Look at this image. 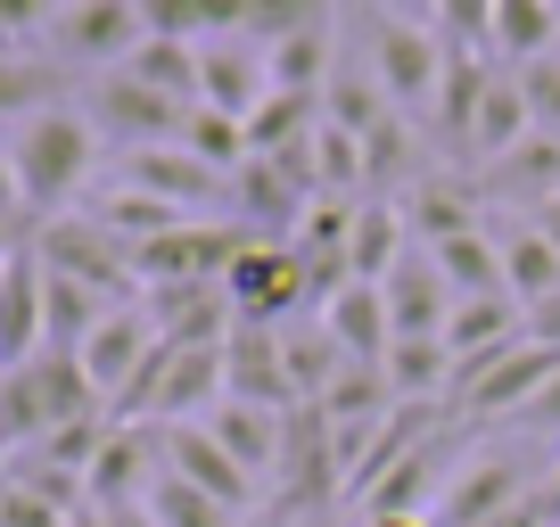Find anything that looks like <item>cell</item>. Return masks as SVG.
Returning a JSON list of instances; mask_svg holds the SVG:
<instances>
[{"label": "cell", "mask_w": 560, "mask_h": 527, "mask_svg": "<svg viewBox=\"0 0 560 527\" xmlns=\"http://www.w3.org/2000/svg\"><path fill=\"white\" fill-rule=\"evenodd\" d=\"M149 42V25H140V9L132 0H58V17H50V34H42V58L50 67H67V74H116V67H132V50Z\"/></svg>", "instance_id": "obj_2"}, {"label": "cell", "mask_w": 560, "mask_h": 527, "mask_svg": "<svg viewBox=\"0 0 560 527\" xmlns=\"http://www.w3.org/2000/svg\"><path fill=\"white\" fill-rule=\"evenodd\" d=\"M132 9L149 25V42H190V50L231 42L247 25V0H132Z\"/></svg>", "instance_id": "obj_22"}, {"label": "cell", "mask_w": 560, "mask_h": 527, "mask_svg": "<svg viewBox=\"0 0 560 527\" xmlns=\"http://www.w3.org/2000/svg\"><path fill=\"white\" fill-rule=\"evenodd\" d=\"M487 25L494 0H438V42H454V50H487Z\"/></svg>", "instance_id": "obj_39"}, {"label": "cell", "mask_w": 560, "mask_h": 527, "mask_svg": "<svg viewBox=\"0 0 560 527\" xmlns=\"http://www.w3.org/2000/svg\"><path fill=\"white\" fill-rule=\"evenodd\" d=\"M380 17H404V25H429V17H438V0H380Z\"/></svg>", "instance_id": "obj_43"}, {"label": "cell", "mask_w": 560, "mask_h": 527, "mask_svg": "<svg viewBox=\"0 0 560 527\" xmlns=\"http://www.w3.org/2000/svg\"><path fill=\"white\" fill-rule=\"evenodd\" d=\"M165 338H158V321L140 314V305H116V314L100 321V330L83 338V354L74 363L91 371V387H100V405H124V387L149 371V354H158Z\"/></svg>", "instance_id": "obj_11"}, {"label": "cell", "mask_w": 560, "mask_h": 527, "mask_svg": "<svg viewBox=\"0 0 560 527\" xmlns=\"http://www.w3.org/2000/svg\"><path fill=\"white\" fill-rule=\"evenodd\" d=\"M536 132V116H527V91H520V74H503L494 67V91H487V107H478V132H470V165L487 174L494 157H511V149Z\"/></svg>", "instance_id": "obj_29"}, {"label": "cell", "mask_w": 560, "mask_h": 527, "mask_svg": "<svg viewBox=\"0 0 560 527\" xmlns=\"http://www.w3.org/2000/svg\"><path fill=\"white\" fill-rule=\"evenodd\" d=\"M58 17V0H0V50H25V42H42Z\"/></svg>", "instance_id": "obj_40"}, {"label": "cell", "mask_w": 560, "mask_h": 527, "mask_svg": "<svg viewBox=\"0 0 560 527\" xmlns=\"http://www.w3.org/2000/svg\"><path fill=\"white\" fill-rule=\"evenodd\" d=\"M560 50V9L552 0H494V25H487V58L503 74L536 67V58Z\"/></svg>", "instance_id": "obj_20"}, {"label": "cell", "mask_w": 560, "mask_h": 527, "mask_svg": "<svg viewBox=\"0 0 560 527\" xmlns=\"http://www.w3.org/2000/svg\"><path fill=\"white\" fill-rule=\"evenodd\" d=\"M380 297H387V330L396 338H445V321H454V289H445V272L429 264V247H412V256L387 272Z\"/></svg>", "instance_id": "obj_15"}, {"label": "cell", "mask_w": 560, "mask_h": 527, "mask_svg": "<svg viewBox=\"0 0 560 527\" xmlns=\"http://www.w3.org/2000/svg\"><path fill=\"white\" fill-rule=\"evenodd\" d=\"M503 289H511L520 305H536V297H552V289H560V256H552L527 223L503 231Z\"/></svg>", "instance_id": "obj_34"}, {"label": "cell", "mask_w": 560, "mask_h": 527, "mask_svg": "<svg viewBox=\"0 0 560 527\" xmlns=\"http://www.w3.org/2000/svg\"><path fill=\"white\" fill-rule=\"evenodd\" d=\"M264 91H272V74H264V50L256 42H207L198 50V107H214V116H231V124H247L264 107Z\"/></svg>", "instance_id": "obj_14"}, {"label": "cell", "mask_w": 560, "mask_h": 527, "mask_svg": "<svg viewBox=\"0 0 560 527\" xmlns=\"http://www.w3.org/2000/svg\"><path fill=\"white\" fill-rule=\"evenodd\" d=\"M520 91H527V116H536L544 141H560V50L536 58V67H520Z\"/></svg>", "instance_id": "obj_37"}, {"label": "cell", "mask_w": 560, "mask_h": 527, "mask_svg": "<svg viewBox=\"0 0 560 527\" xmlns=\"http://www.w3.org/2000/svg\"><path fill=\"white\" fill-rule=\"evenodd\" d=\"M116 181H124V190H140V198H158V207H174V214H190V223H207V214L231 198V181L214 174V165H198L182 141H174V149H140V157H124Z\"/></svg>", "instance_id": "obj_9"}, {"label": "cell", "mask_w": 560, "mask_h": 527, "mask_svg": "<svg viewBox=\"0 0 560 527\" xmlns=\"http://www.w3.org/2000/svg\"><path fill=\"white\" fill-rule=\"evenodd\" d=\"M404 239H412V231H404V207H387V198H363V207H354V239H347V272L380 289L387 272L412 256Z\"/></svg>", "instance_id": "obj_26"}, {"label": "cell", "mask_w": 560, "mask_h": 527, "mask_svg": "<svg viewBox=\"0 0 560 527\" xmlns=\"http://www.w3.org/2000/svg\"><path fill=\"white\" fill-rule=\"evenodd\" d=\"M347 487V454H338V429L322 405H298L289 412V437H280V511L298 519V511L330 503Z\"/></svg>", "instance_id": "obj_7"}, {"label": "cell", "mask_w": 560, "mask_h": 527, "mask_svg": "<svg viewBox=\"0 0 560 527\" xmlns=\"http://www.w3.org/2000/svg\"><path fill=\"white\" fill-rule=\"evenodd\" d=\"M223 396L231 405H264V412H298V387H289V363H280V330L231 321V338H223Z\"/></svg>", "instance_id": "obj_10"}, {"label": "cell", "mask_w": 560, "mask_h": 527, "mask_svg": "<svg viewBox=\"0 0 560 527\" xmlns=\"http://www.w3.org/2000/svg\"><path fill=\"white\" fill-rule=\"evenodd\" d=\"M552 379H560V354L536 347V338H520V347L494 354V363L454 371V396H445V405H454L462 421H503V412H536V396Z\"/></svg>", "instance_id": "obj_6"}, {"label": "cell", "mask_w": 560, "mask_h": 527, "mask_svg": "<svg viewBox=\"0 0 560 527\" xmlns=\"http://www.w3.org/2000/svg\"><path fill=\"white\" fill-rule=\"evenodd\" d=\"M280 363H289L298 405H322V396H330V379L347 371V354H338V338L322 330L314 314H298V321H280Z\"/></svg>", "instance_id": "obj_27"}, {"label": "cell", "mask_w": 560, "mask_h": 527, "mask_svg": "<svg viewBox=\"0 0 560 527\" xmlns=\"http://www.w3.org/2000/svg\"><path fill=\"white\" fill-rule=\"evenodd\" d=\"M371 83L387 91V107H420L438 99L445 83V42L429 25H404V17H371Z\"/></svg>", "instance_id": "obj_8"}, {"label": "cell", "mask_w": 560, "mask_h": 527, "mask_svg": "<svg viewBox=\"0 0 560 527\" xmlns=\"http://www.w3.org/2000/svg\"><path fill=\"white\" fill-rule=\"evenodd\" d=\"M124 74L149 83V91H165L174 107H198V50H190V42H140Z\"/></svg>", "instance_id": "obj_31"}, {"label": "cell", "mask_w": 560, "mask_h": 527, "mask_svg": "<svg viewBox=\"0 0 560 527\" xmlns=\"http://www.w3.org/2000/svg\"><path fill=\"white\" fill-rule=\"evenodd\" d=\"M314 321L338 338V354H347V363H387V347H396V330H387V297H380L371 281H347Z\"/></svg>", "instance_id": "obj_19"}, {"label": "cell", "mask_w": 560, "mask_h": 527, "mask_svg": "<svg viewBox=\"0 0 560 527\" xmlns=\"http://www.w3.org/2000/svg\"><path fill=\"white\" fill-rule=\"evenodd\" d=\"M478 198H520L527 214L544 207V198H560V141H544V132H527L511 157H494L487 174H478Z\"/></svg>", "instance_id": "obj_24"}, {"label": "cell", "mask_w": 560, "mask_h": 527, "mask_svg": "<svg viewBox=\"0 0 560 527\" xmlns=\"http://www.w3.org/2000/svg\"><path fill=\"white\" fill-rule=\"evenodd\" d=\"M42 354V256L34 239L0 264V371H25Z\"/></svg>", "instance_id": "obj_17"}, {"label": "cell", "mask_w": 560, "mask_h": 527, "mask_svg": "<svg viewBox=\"0 0 560 527\" xmlns=\"http://www.w3.org/2000/svg\"><path fill=\"white\" fill-rule=\"evenodd\" d=\"M520 314H527V338L560 354V289H552V297H536V305H520Z\"/></svg>", "instance_id": "obj_41"}, {"label": "cell", "mask_w": 560, "mask_h": 527, "mask_svg": "<svg viewBox=\"0 0 560 527\" xmlns=\"http://www.w3.org/2000/svg\"><path fill=\"white\" fill-rule=\"evenodd\" d=\"M83 116H91V132L100 141H116L124 157H140V149H174L182 132H190V116L198 107H174L165 91H149V83H132V74H100V83L83 91Z\"/></svg>", "instance_id": "obj_4"}, {"label": "cell", "mask_w": 560, "mask_h": 527, "mask_svg": "<svg viewBox=\"0 0 560 527\" xmlns=\"http://www.w3.org/2000/svg\"><path fill=\"white\" fill-rule=\"evenodd\" d=\"M240 527H298V519H289V511H280V503H264V511H247Z\"/></svg>", "instance_id": "obj_47"}, {"label": "cell", "mask_w": 560, "mask_h": 527, "mask_svg": "<svg viewBox=\"0 0 560 527\" xmlns=\"http://www.w3.org/2000/svg\"><path fill=\"white\" fill-rule=\"evenodd\" d=\"M0 214H18V223H25V198H18V174H9V157H0Z\"/></svg>", "instance_id": "obj_46"}, {"label": "cell", "mask_w": 560, "mask_h": 527, "mask_svg": "<svg viewBox=\"0 0 560 527\" xmlns=\"http://www.w3.org/2000/svg\"><path fill=\"white\" fill-rule=\"evenodd\" d=\"M34 256L50 264V272H67V281L100 289L107 305H140L132 239H116L100 214H58V223H42V231H34Z\"/></svg>", "instance_id": "obj_3"}, {"label": "cell", "mask_w": 560, "mask_h": 527, "mask_svg": "<svg viewBox=\"0 0 560 527\" xmlns=\"http://www.w3.org/2000/svg\"><path fill=\"white\" fill-rule=\"evenodd\" d=\"M487 91H494V58L487 50H454V42H445V83H438V99H429V132H438L454 157H470V132H478Z\"/></svg>", "instance_id": "obj_16"}, {"label": "cell", "mask_w": 560, "mask_h": 527, "mask_svg": "<svg viewBox=\"0 0 560 527\" xmlns=\"http://www.w3.org/2000/svg\"><path fill=\"white\" fill-rule=\"evenodd\" d=\"M58 91H67V67L25 58V50H0V116H25V124H34L42 107H58Z\"/></svg>", "instance_id": "obj_30"}, {"label": "cell", "mask_w": 560, "mask_h": 527, "mask_svg": "<svg viewBox=\"0 0 560 527\" xmlns=\"http://www.w3.org/2000/svg\"><path fill=\"white\" fill-rule=\"evenodd\" d=\"M264 74H272V91H305V99H322V91H330V34L272 42V50H264Z\"/></svg>", "instance_id": "obj_33"}, {"label": "cell", "mask_w": 560, "mask_h": 527, "mask_svg": "<svg viewBox=\"0 0 560 527\" xmlns=\"http://www.w3.org/2000/svg\"><path fill=\"white\" fill-rule=\"evenodd\" d=\"M404 207V231H412L420 247H438V239H462V231H478V190H462V181L445 174H420L412 190L396 198Z\"/></svg>", "instance_id": "obj_25"}, {"label": "cell", "mask_w": 560, "mask_h": 527, "mask_svg": "<svg viewBox=\"0 0 560 527\" xmlns=\"http://www.w3.org/2000/svg\"><path fill=\"white\" fill-rule=\"evenodd\" d=\"M182 149H190L198 165H214V174H240L247 165V124H231V116H214V107H198L190 116V132H182Z\"/></svg>", "instance_id": "obj_36"}, {"label": "cell", "mask_w": 560, "mask_h": 527, "mask_svg": "<svg viewBox=\"0 0 560 527\" xmlns=\"http://www.w3.org/2000/svg\"><path fill=\"white\" fill-rule=\"evenodd\" d=\"M214 445H223L231 461H240L247 478H272L280 470V437H289V412H264V405H214Z\"/></svg>", "instance_id": "obj_23"}, {"label": "cell", "mask_w": 560, "mask_h": 527, "mask_svg": "<svg viewBox=\"0 0 560 527\" xmlns=\"http://www.w3.org/2000/svg\"><path fill=\"white\" fill-rule=\"evenodd\" d=\"M520 494H527V470L511 454H487V461H470V470L445 478L429 527H487V519H503V511H520Z\"/></svg>", "instance_id": "obj_13"}, {"label": "cell", "mask_w": 560, "mask_h": 527, "mask_svg": "<svg viewBox=\"0 0 560 527\" xmlns=\"http://www.w3.org/2000/svg\"><path fill=\"white\" fill-rule=\"evenodd\" d=\"M429 264L445 272V289H454V297H511V289H503V239H494V231L438 239V247H429Z\"/></svg>", "instance_id": "obj_28"}, {"label": "cell", "mask_w": 560, "mask_h": 527, "mask_svg": "<svg viewBox=\"0 0 560 527\" xmlns=\"http://www.w3.org/2000/svg\"><path fill=\"white\" fill-rule=\"evenodd\" d=\"M158 445H165V470H174V478H190L198 494H214L223 511H240V519H247V503H256V478H247L240 461L214 445V429H207V421L158 429Z\"/></svg>", "instance_id": "obj_12"}, {"label": "cell", "mask_w": 560, "mask_h": 527, "mask_svg": "<svg viewBox=\"0 0 560 527\" xmlns=\"http://www.w3.org/2000/svg\"><path fill=\"white\" fill-rule=\"evenodd\" d=\"M371 527H429V519H371Z\"/></svg>", "instance_id": "obj_48"}, {"label": "cell", "mask_w": 560, "mask_h": 527, "mask_svg": "<svg viewBox=\"0 0 560 527\" xmlns=\"http://www.w3.org/2000/svg\"><path fill=\"white\" fill-rule=\"evenodd\" d=\"M9 174H18L25 214H50L58 223V214L91 190V174H100V132H91V116L83 107H42L34 124H18Z\"/></svg>", "instance_id": "obj_1"}, {"label": "cell", "mask_w": 560, "mask_h": 527, "mask_svg": "<svg viewBox=\"0 0 560 527\" xmlns=\"http://www.w3.org/2000/svg\"><path fill=\"white\" fill-rule=\"evenodd\" d=\"M552 9H560V0H552Z\"/></svg>", "instance_id": "obj_49"}, {"label": "cell", "mask_w": 560, "mask_h": 527, "mask_svg": "<svg viewBox=\"0 0 560 527\" xmlns=\"http://www.w3.org/2000/svg\"><path fill=\"white\" fill-rule=\"evenodd\" d=\"M527 421H536V429H560V379L536 396V412H527Z\"/></svg>", "instance_id": "obj_45"}, {"label": "cell", "mask_w": 560, "mask_h": 527, "mask_svg": "<svg viewBox=\"0 0 560 527\" xmlns=\"http://www.w3.org/2000/svg\"><path fill=\"white\" fill-rule=\"evenodd\" d=\"M445 461H454V429H438V437H420L412 454L396 461V470L371 487V519H429L438 511V478H445Z\"/></svg>", "instance_id": "obj_18"}, {"label": "cell", "mask_w": 560, "mask_h": 527, "mask_svg": "<svg viewBox=\"0 0 560 527\" xmlns=\"http://www.w3.org/2000/svg\"><path fill=\"white\" fill-rule=\"evenodd\" d=\"M107 314H116V305H107L100 289H83V281H67V272L42 264V354H83V338L100 330Z\"/></svg>", "instance_id": "obj_21"}, {"label": "cell", "mask_w": 560, "mask_h": 527, "mask_svg": "<svg viewBox=\"0 0 560 527\" xmlns=\"http://www.w3.org/2000/svg\"><path fill=\"white\" fill-rule=\"evenodd\" d=\"M149 519H158V527H240V511H223L214 494H198L190 478L158 470V487H149Z\"/></svg>", "instance_id": "obj_35"}, {"label": "cell", "mask_w": 560, "mask_h": 527, "mask_svg": "<svg viewBox=\"0 0 560 527\" xmlns=\"http://www.w3.org/2000/svg\"><path fill=\"white\" fill-rule=\"evenodd\" d=\"M298 34H330V0H247L240 42L272 50V42H298Z\"/></svg>", "instance_id": "obj_32"}, {"label": "cell", "mask_w": 560, "mask_h": 527, "mask_svg": "<svg viewBox=\"0 0 560 527\" xmlns=\"http://www.w3.org/2000/svg\"><path fill=\"white\" fill-rule=\"evenodd\" d=\"M223 297H231L240 321H264V330L314 314V297H305V264H298L289 239H247L240 256H231V272H223Z\"/></svg>", "instance_id": "obj_5"}, {"label": "cell", "mask_w": 560, "mask_h": 527, "mask_svg": "<svg viewBox=\"0 0 560 527\" xmlns=\"http://www.w3.org/2000/svg\"><path fill=\"white\" fill-rule=\"evenodd\" d=\"M100 527H158V519H149V503H116V511H100Z\"/></svg>", "instance_id": "obj_44"}, {"label": "cell", "mask_w": 560, "mask_h": 527, "mask_svg": "<svg viewBox=\"0 0 560 527\" xmlns=\"http://www.w3.org/2000/svg\"><path fill=\"white\" fill-rule=\"evenodd\" d=\"M0 527H74V511L34 494V487H18V478H0Z\"/></svg>", "instance_id": "obj_38"}, {"label": "cell", "mask_w": 560, "mask_h": 527, "mask_svg": "<svg viewBox=\"0 0 560 527\" xmlns=\"http://www.w3.org/2000/svg\"><path fill=\"white\" fill-rule=\"evenodd\" d=\"M527 231H536V239H544V247H552V256H560V198H544V207L527 214Z\"/></svg>", "instance_id": "obj_42"}]
</instances>
